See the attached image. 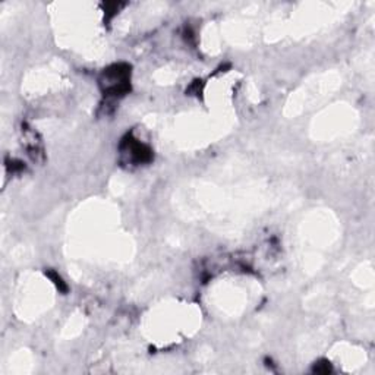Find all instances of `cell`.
I'll return each instance as SVG.
<instances>
[{"label": "cell", "mask_w": 375, "mask_h": 375, "mask_svg": "<svg viewBox=\"0 0 375 375\" xmlns=\"http://www.w3.org/2000/svg\"><path fill=\"white\" fill-rule=\"evenodd\" d=\"M106 78V93L119 96L125 94L129 90L128 78H129V68L125 65H114L104 72Z\"/></svg>", "instance_id": "6da1fadb"}]
</instances>
